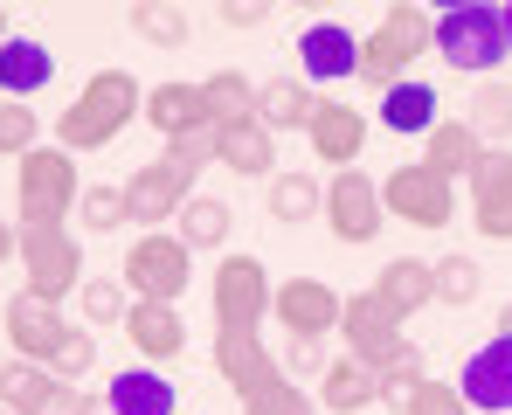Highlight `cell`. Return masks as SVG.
Returning <instances> with one entry per match:
<instances>
[{
	"label": "cell",
	"instance_id": "cell-1",
	"mask_svg": "<svg viewBox=\"0 0 512 415\" xmlns=\"http://www.w3.org/2000/svg\"><path fill=\"white\" fill-rule=\"evenodd\" d=\"M132 118H146V90L132 70H97V77L77 90V104L56 118V146L63 153H104Z\"/></svg>",
	"mask_w": 512,
	"mask_h": 415
},
{
	"label": "cell",
	"instance_id": "cell-2",
	"mask_svg": "<svg viewBox=\"0 0 512 415\" xmlns=\"http://www.w3.org/2000/svg\"><path fill=\"white\" fill-rule=\"evenodd\" d=\"M436 49V14L416 7V0H395L381 21H374V35H360V83L367 90H395V83H409V63Z\"/></svg>",
	"mask_w": 512,
	"mask_h": 415
},
{
	"label": "cell",
	"instance_id": "cell-3",
	"mask_svg": "<svg viewBox=\"0 0 512 415\" xmlns=\"http://www.w3.org/2000/svg\"><path fill=\"white\" fill-rule=\"evenodd\" d=\"M84 201V180H77V153L63 146H35L21 173H14V208H21V229H63Z\"/></svg>",
	"mask_w": 512,
	"mask_h": 415
},
{
	"label": "cell",
	"instance_id": "cell-4",
	"mask_svg": "<svg viewBox=\"0 0 512 415\" xmlns=\"http://www.w3.org/2000/svg\"><path fill=\"white\" fill-rule=\"evenodd\" d=\"M436 56H443L450 70H464V77H492V70L512 56L506 14L485 7V0H457V7H443V14H436Z\"/></svg>",
	"mask_w": 512,
	"mask_h": 415
},
{
	"label": "cell",
	"instance_id": "cell-5",
	"mask_svg": "<svg viewBox=\"0 0 512 415\" xmlns=\"http://www.w3.org/2000/svg\"><path fill=\"white\" fill-rule=\"evenodd\" d=\"M194 284V249L180 236H139L125 249V291L153 298V305H180V291Z\"/></svg>",
	"mask_w": 512,
	"mask_h": 415
},
{
	"label": "cell",
	"instance_id": "cell-6",
	"mask_svg": "<svg viewBox=\"0 0 512 415\" xmlns=\"http://www.w3.org/2000/svg\"><path fill=\"white\" fill-rule=\"evenodd\" d=\"M21 270H28V291L49 305L84 291V249L70 229H21Z\"/></svg>",
	"mask_w": 512,
	"mask_h": 415
},
{
	"label": "cell",
	"instance_id": "cell-7",
	"mask_svg": "<svg viewBox=\"0 0 512 415\" xmlns=\"http://www.w3.org/2000/svg\"><path fill=\"white\" fill-rule=\"evenodd\" d=\"M187 201H194V166L173 160V153L146 160L132 180H125V208H132V222H139L146 236H160V222H173Z\"/></svg>",
	"mask_w": 512,
	"mask_h": 415
},
{
	"label": "cell",
	"instance_id": "cell-8",
	"mask_svg": "<svg viewBox=\"0 0 512 415\" xmlns=\"http://www.w3.org/2000/svg\"><path fill=\"white\" fill-rule=\"evenodd\" d=\"M381 208H388L395 222H409V229H443V222L457 215V194H450L443 173H429L423 160H409V166H395V173L381 180Z\"/></svg>",
	"mask_w": 512,
	"mask_h": 415
},
{
	"label": "cell",
	"instance_id": "cell-9",
	"mask_svg": "<svg viewBox=\"0 0 512 415\" xmlns=\"http://www.w3.org/2000/svg\"><path fill=\"white\" fill-rule=\"evenodd\" d=\"M270 270L256 256H222L215 263V326L222 332H256L270 312Z\"/></svg>",
	"mask_w": 512,
	"mask_h": 415
},
{
	"label": "cell",
	"instance_id": "cell-10",
	"mask_svg": "<svg viewBox=\"0 0 512 415\" xmlns=\"http://www.w3.org/2000/svg\"><path fill=\"white\" fill-rule=\"evenodd\" d=\"M0 409L7 415H84V388L77 381H56L49 367L0 360Z\"/></svg>",
	"mask_w": 512,
	"mask_h": 415
},
{
	"label": "cell",
	"instance_id": "cell-11",
	"mask_svg": "<svg viewBox=\"0 0 512 415\" xmlns=\"http://www.w3.org/2000/svg\"><path fill=\"white\" fill-rule=\"evenodd\" d=\"M270 312H277V326L291 332V339H326V332H340L346 298L326 277H284L277 298H270Z\"/></svg>",
	"mask_w": 512,
	"mask_h": 415
},
{
	"label": "cell",
	"instance_id": "cell-12",
	"mask_svg": "<svg viewBox=\"0 0 512 415\" xmlns=\"http://www.w3.org/2000/svg\"><path fill=\"white\" fill-rule=\"evenodd\" d=\"M326 229L340 236V243H374L381 236V187L360 173V166H346L326 180Z\"/></svg>",
	"mask_w": 512,
	"mask_h": 415
},
{
	"label": "cell",
	"instance_id": "cell-13",
	"mask_svg": "<svg viewBox=\"0 0 512 415\" xmlns=\"http://www.w3.org/2000/svg\"><path fill=\"white\" fill-rule=\"evenodd\" d=\"M457 395L471 402V415H512V339L506 332H492V339L464 360Z\"/></svg>",
	"mask_w": 512,
	"mask_h": 415
},
{
	"label": "cell",
	"instance_id": "cell-14",
	"mask_svg": "<svg viewBox=\"0 0 512 415\" xmlns=\"http://www.w3.org/2000/svg\"><path fill=\"white\" fill-rule=\"evenodd\" d=\"M70 319L49 305V298H35V291H21L14 305H7V339H14V360H28V367H49L56 353H63V339H70Z\"/></svg>",
	"mask_w": 512,
	"mask_h": 415
},
{
	"label": "cell",
	"instance_id": "cell-15",
	"mask_svg": "<svg viewBox=\"0 0 512 415\" xmlns=\"http://www.w3.org/2000/svg\"><path fill=\"white\" fill-rule=\"evenodd\" d=\"M471 229L485 243H512V153H485L471 166Z\"/></svg>",
	"mask_w": 512,
	"mask_h": 415
},
{
	"label": "cell",
	"instance_id": "cell-16",
	"mask_svg": "<svg viewBox=\"0 0 512 415\" xmlns=\"http://www.w3.org/2000/svg\"><path fill=\"white\" fill-rule=\"evenodd\" d=\"M340 339H346V353H353L360 367H381V360L402 346V319H395L374 291H353L346 312H340Z\"/></svg>",
	"mask_w": 512,
	"mask_h": 415
},
{
	"label": "cell",
	"instance_id": "cell-17",
	"mask_svg": "<svg viewBox=\"0 0 512 415\" xmlns=\"http://www.w3.org/2000/svg\"><path fill=\"white\" fill-rule=\"evenodd\" d=\"M305 146H312V160L319 166H353L360 160V146H367V118L340 104V97H319V111H312V125H305Z\"/></svg>",
	"mask_w": 512,
	"mask_h": 415
},
{
	"label": "cell",
	"instance_id": "cell-18",
	"mask_svg": "<svg viewBox=\"0 0 512 415\" xmlns=\"http://www.w3.org/2000/svg\"><path fill=\"white\" fill-rule=\"evenodd\" d=\"M215 374H222V388H236L243 402L263 395L284 367L270 360V346H263V332H215Z\"/></svg>",
	"mask_w": 512,
	"mask_h": 415
},
{
	"label": "cell",
	"instance_id": "cell-19",
	"mask_svg": "<svg viewBox=\"0 0 512 415\" xmlns=\"http://www.w3.org/2000/svg\"><path fill=\"white\" fill-rule=\"evenodd\" d=\"M298 70H305V83L360 77V35H346L340 21H305V35H298Z\"/></svg>",
	"mask_w": 512,
	"mask_h": 415
},
{
	"label": "cell",
	"instance_id": "cell-20",
	"mask_svg": "<svg viewBox=\"0 0 512 415\" xmlns=\"http://www.w3.org/2000/svg\"><path fill=\"white\" fill-rule=\"evenodd\" d=\"M146 125H153L167 146L187 139V132H215L208 90H201V83H153V90H146Z\"/></svg>",
	"mask_w": 512,
	"mask_h": 415
},
{
	"label": "cell",
	"instance_id": "cell-21",
	"mask_svg": "<svg viewBox=\"0 0 512 415\" xmlns=\"http://www.w3.org/2000/svg\"><path fill=\"white\" fill-rule=\"evenodd\" d=\"M125 339L146 353V367H173L187 353V326H180V305H153V298H132L125 312Z\"/></svg>",
	"mask_w": 512,
	"mask_h": 415
},
{
	"label": "cell",
	"instance_id": "cell-22",
	"mask_svg": "<svg viewBox=\"0 0 512 415\" xmlns=\"http://www.w3.org/2000/svg\"><path fill=\"white\" fill-rule=\"evenodd\" d=\"M367 291H374L395 319H416L423 305H436V263H423V256H388Z\"/></svg>",
	"mask_w": 512,
	"mask_h": 415
},
{
	"label": "cell",
	"instance_id": "cell-23",
	"mask_svg": "<svg viewBox=\"0 0 512 415\" xmlns=\"http://www.w3.org/2000/svg\"><path fill=\"white\" fill-rule=\"evenodd\" d=\"M312 111H319V90L305 77H270L256 83V125L277 139V132H305L312 125Z\"/></svg>",
	"mask_w": 512,
	"mask_h": 415
},
{
	"label": "cell",
	"instance_id": "cell-24",
	"mask_svg": "<svg viewBox=\"0 0 512 415\" xmlns=\"http://www.w3.org/2000/svg\"><path fill=\"white\" fill-rule=\"evenodd\" d=\"M485 160V139L471 132V118H436L423 139V166L443 180H471V166Z\"/></svg>",
	"mask_w": 512,
	"mask_h": 415
},
{
	"label": "cell",
	"instance_id": "cell-25",
	"mask_svg": "<svg viewBox=\"0 0 512 415\" xmlns=\"http://www.w3.org/2000/svg\"><path fill=\"white\" fill-rule=\"evenodd\" d=\"M381 402V381H374V367H360L353 353H340L326 374H319V409L326 415H360Z\"/></svg>",
	"mask_w": 512,
	"mask_h": 415
},
{
	"label": "cell",
	"instance_id": "cell-26",
	"mask_svg": "<svg viewBox=\"0 0 512 415\" xmlns=\"http://www.w3.org/2000/svg\"><path fill=\"white\" fill-rule=\"evenodd\" d=\"M49 77H56V56L42 42H28V35H7V49H0V90H7V104H28Z\"/></svg>",
	"mask_w": 512,
	"mask_h": 415
},
{
	"label": "cell",
	"instance_id": "cell-27",
	"mask_svg": "<svg viewBox=\"0 0 512 415\" xmlns=\"http://www.w3.org/2000/svg\"><path fill=\"white\" fill-rule=\"evenodd\" d=\"M104 395L118 415H173V381L160 367H125V374H111Z\"/></svg>",
	"mask_w": 512,
	"mask_h": 415
},
{
	"label": "cell",
	"instance_id": "cell-28",
	"mask_svg": "<svg viewBox=\"0 0 512 415\" xmlns=\"http://www.w3.org/2000/svg\"><path fill=\"white\" fill-rule=\"evenodd\" d=\"M319 215H326V187L312 173H298V166L270 173V222L298 229V222H319Z\"/></svg>",
	"mask_w": 512,
	"mask_h": 415
},
{
	"label": "cell",
	"instance_id": "cell-29",
	"mask_svg": "<svg viewBox=\"0 0 512 415\" xmlns=\"http://www.w3.org/2000/svg\"><path fill=\"white\" fill-rule=\"evenodd\" d=\"M215 166H229L243 180H263L277 166V139L263 125H229V132H215Z\"/></svg>",
	"mask_w": 512,
	"mask_h": 415
},
{
	"label": "cell",
	"instance_id": "cell-30",
	"mask_svg": "<svg viewBox=\"0 0 512 415\" xmlns=\"http://www.w3.org/2000/svg\"><path fill=\"white\" fill-rule=\"evenodd\" d=\"M173 222H180L173 236H180L187 249H222V243H229V229H236V208H229L222 194H194Z\"/></svg>",
	"mask_w": 512,
	"mask_h": 415
},
{
	"label": "cell",
	"instance_id": "cell-31",
	"mask_svg": "<svg viewBox=\"0 0 512 415\" xmlns=\"http://www.w3.org/2000/svg\"><path fill=\"white\" fill-rule=\"evenodd\" d=\"M381 125L388 132H402V139H416L423 132L429 139V125H436V90L429 83H395V90H381Z\"/></svg>",
	"mask_w": 512,
	"mask_h": 415
},
{
	"label": "cell",
	"instance_id": "cell-32",
	"mask_svg": "<svg viewBox=\"0 0 512 415\" xmlns=\"http://www.w3.org/2000/svg\"><path fill=\"white\" fill-rule=\"evenodd\" d=\"M201 90H208V118H215V132H229V125H256V83L243 77V70H215Z\"/></svg>",
	"mask_w": 512,
	"mask_h": 415
},
{
	"label": "cell",
	"instance_id": "cell-33",
	"mask_svg": "<svg viewBox=\"0 0 512 415\" xmlns=\"http://www.w3.org/2000/svg\"><path fill=\"white\" fill-rule=\"evenodd\" d=\"M374 381H381V402H388V409H409V395H416V388L429 381L423 346H416V339H402V346H395V353L374 367Z\"/></svg>",
	"mask_w": 512,
	"mask_h": 415
},
{
	"label": "cell",
	"instance_id": "cell-34",
	"mask_svg": "<svg viewBox=\"0 0 512 415\" xmlns=\"http://www.w3.org/2000/svg\"><path fill=\"white\" fill-rule=\"evenodd\" d=\"M471 132L485 139V153H499L512 139V83L485 77L478 90H471Z\"/></svg>",
	"mask_w": 512,
	"mask_h": 415
},
{
	"label": "cell",
	"instance_id": "cell-35",
	"mask_svg": "<svg viewBox=\"0 0 512 415\" xmlns=\"http://www.w3.org/2000/svg\"><path fill=\"white\" fill-rule=\"evenodd\" d=\"M132 35L153 49H180L187 42V7L180 0H132Z\"/></svg>",
	"mask_w": 512,
	"mask_h": 415
},
{
	"label": "cell",
	"instance_id": "cell-36",
	"mask_svg": "<svg viewBox=\"0 0 512 415\" xmlns=\"http://www.w3.org/2000/svg\"><path fill=\"white\" fill-rule=\"evenodd\" d=\"M77 305H84L90 326H125V312H132V298H125V277H84Z\"/></svg>",
	"mask_w": 512,
	"mask_h": 415
},
{
	"label": "cell",
	"instance_id": "cell-37",
	"mask_svg": "<svg viewBox=\"0 0 512 415\" xmlns=\"http://www.w3.org/2000/svg\"><path fill=\"white\" fill-rule=\"evenodd\" d=\"M77 222H84L90 236H111V229H125V222H132V208H125V187H84V201H77Z\"/></svg>",
	"mask_w": 512,
	"mask_h": 415
},
{
	"label": "cell",
	"instance_id": "cell-38",
	"mask_svg": "<svg viewBox=\"0 0 512 415\" xmlns=\"http://www.w3.org/2000/svg\"><path fill=\"white\" fill-rule=\"evenodd\" d=\"M243 415H319V402H312L305 388H291V374H277L263 395H250V402H243Z\"/></svg>",
	"mask_w": 512,
	"mask_h": 415
},
{
	"label": "cell",
	"instance_id": "cell-39",
	"mask_svg": "<svg viewBox=\"0 0 512 415\" xmlns=\"http://www.w3.org/2000/svg\"><path fill=\"white\" fill-rule=\"evenodd\" d=\"M35 146H42V118H35L28 104H0V153L28 160Z\"/></svg>",
	"mask_w": 512,
	"mask_h": 415
},
{
	"label": "cell",
	"instance_id": "cell-40",
	"mask_svg": "<svg viewBox=\"0 0 512 415\" xmlns=\"http://www.w3.org/2000/svg\"><path fill=\"white\" fill-rule=\"evenodd\" d=\"M478 298V263L471 256H443L436 263V305H471Z\"/></svg>",
	"mask_w": 512,
	"mask_h": 415
},
{
	"label": "cell",
	"instance_id": "cell-41",
	"mask_svg": "<svg viewBox=\"0 0 512 415\" xmlns=\"http://www.w3.org/2000/svg\"><path fill=\"white\" fill-rule=\"evenodd\" d=\"M402 415H471V402L457 395V381H436V374H429L423 388L409 395V409H402Z\"/></svg>",
	"mask_w": 512,
	"mask_h": 415
},
{
	"label": "cell",
	"instance_id": "cell-42",
	"mask_svg": "<svg viewBox=\"0 0 512 415\" xmlns=\"http://www.w3.org/2000/svg\"><path fill=\"white\" fill-rule=\"evenodd\" d=\"M90 367H97V339H90V332L77 326L70 339H63V353L49 360V374H56V381H84Z\"/></svg>",
	"mask_w": 512,
	"mask_h": 415
},
{
	"label": "cell",
	"instance_id": "cell-43",
	"mask_svg": "<svg viewBox=\"0 0 512 415\" xmlns=\"http://www.w3.org/2000/svg\"><path fill=\"white\" fill-rule=\"evenodd\" d=\"M277 0H215V21L222 28H263Z\"/></svg>",
	"mask_w": 512,
	"mask_h": 415
},
{
	"label": "cell",
	"instance_id": "cell-44",
	"mask_svg": "<svg viewBox=\"0 0 512 415\" xmlns=\"http://www.w3.org/2000/svg\"><path fill=\"white\" fill-rule=\"evenodd\" d=\"M284 367H291V374H326V367H333V360H326V339H291V346H284Z\"/></svg>",
	"mask_w": 512,
	"mask_h": 415
},
{
	"label": "cell",
	"instance_id": "cell-45",
	"mask_svg": "<svg viewBox=\"0 0 512 415\" xmlns=\"http://www.w3.org/2000/svg\"><path fill=\"white\" fill-rule=\"evenodd\" d=\"M167 153H173V160H187L194 173H201V166H215V132H187V139H173Z\"/></svg>",
	"mask_w": 512,
	"mask_h": 415
},
{
	"label": "cell",
	"instance_id": "cell-46",
	"mask_svg": "<svg viewBox=\"0 0 512 415\" xmlns=\"http://www.w3.org/2000/svg\"><path fill=\"white\" fill-rule=\"evenodd\" d=\"M21 256V222H0V263Z\"/></svg>",
	"mask_w": 512,
	"mask_h": 415
},
{
	"label": "cell",
	"instance_id": "cell-47",
	"mask_svg": "<svg viewBox=\"0 0 512 415\" xmlns=\"http://www.w3.org/2000/svg\"><path fill=\"white\" fill-rule=\"evenodd\" d=\"M84 415H118V409H111V395H90L84 388Z\"/></svg>",
	"mask_w": 512,
	"mask_h": 415
},
{
	"label": "cell",
	"instance_id": "cell-48",
	"mask_svg": "<svg viewBox=\"0 0 512 415\" xmlns=\"http://www.w3.org/2000/svg\"><path fill=\"white\" fill-rule=\"evenodd\" d=\"M499 332H506V339H512V305H506V312H499Z\"/></svg>",
	"mask_w": 512,
	"mask_h": 415
},
{
	"label": "cell",
	"instance_id": "cell-49",
	"mask_svg": "<svg viewBox=\"0 0 512 415\" xmlns=\"http://www.w3.org/2000/svg\"><path fill=\"white\" fill-rule=\"evenodd\" d=\"M0 49H7V7H0Z\"/></svg>",
	"mask_w": 512,
	"mask_h": 415
},
{
	"label": "cell",
	"instance_id": "cell-50",
	"mask_svg": "<svg viewBox=\"0 0 512 415\" xmlns=\"http://www.w3.org/2000/svg\"><path fill=\"white\" fill-rule=\"evenodd\" d=\"M499 14H506V42H512V7H499Z\"/></svg>",
	"mask_w": 512,
	"mask_h": 415
},
{
	"label": "cell",
	"instance_id": "cell-51",
	"mask_svg": "<svg viewBox=\"0 0 512 415\" xmlns=\"http://www.w3.org/2000/svg\"><path fill=\"white\" fill-rule=\"evenodd\" d=\"M0 415H7V409H0Z\"/></svg>",
	"mask_w": 512,
	"mask_h": 415
}]
</instances>
